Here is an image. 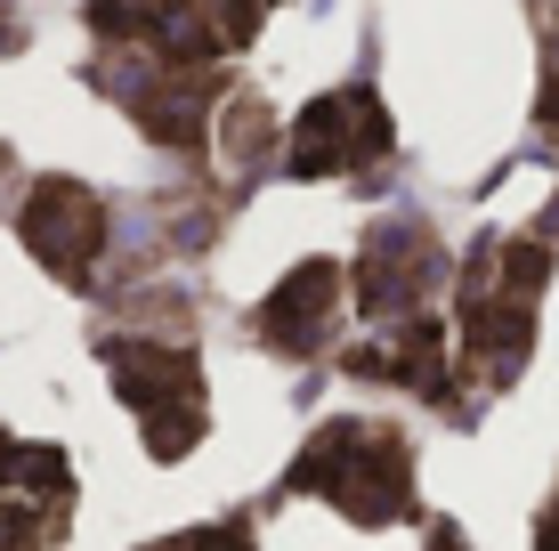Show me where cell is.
<instances>
[{"label":"cell","instance_id":"obj_3","mask_svg":"<svg viewBox=\"0 0 559 551\" xmlns=\"http://www.w3.org/2000/svg\"><path fill=\"white\" fill-rule=\"evenodd\" d=\"M25 243L49 260L57 276H82L90 260H98V243H106V212L82 195V187H66V179H49L41 195L25 203Z\"/></svg>","mask_w":559,"mask_h":551},{"label":"cell","instance_id":"obj_2","mask_svg":"<svg viewBox=\"0 0 559 551\" xmlns=\"http://www.w3.org/2000/svg\"><path fill=\"white\" fill-rule=\"evenodd\" d=\"M381 106L365 98V89H341V98H317L300 113V130H293V170L300 179H324V170H349V163H365V155H381Z\"/></svg>","mask_w":559,"mask_h":551},{"label":"cell","instance_id":"obj_1","mask_svg":"<svg viewBox=\"0 0 559 551\" xmlns=\"http://www.w3.org/2000/svg\"><path fill=\"white\" fill-rule=\"evenodd\" d=\"M293 487H317V495H341L357 519H390L406 503V446L373 422H333L317 446L300 454Z\"/></svg>","mask_w":559,"mask_h":551},{"label":"cell","instance_id":"obj_4","mask_svg":"<svg viewBox=\"0 0 559 551\" xmlns=\"http://www.w3.org/2000/svg\"><path fill=\"white\" fill-rule=\"evenodd\" d=\"M324 309H333V268H324V260H317V268L284 276V292H276V300H267V309H260V325L276 333V340H293V349H300V340H317Z\"/></svg>","mask_w":559,"mask_h":551}]
</instances>
